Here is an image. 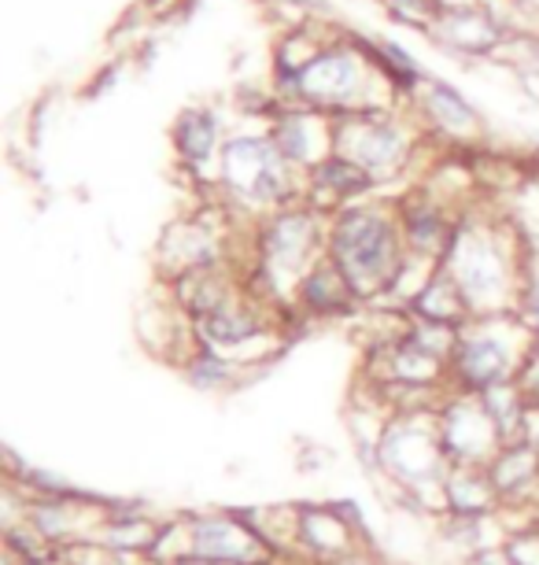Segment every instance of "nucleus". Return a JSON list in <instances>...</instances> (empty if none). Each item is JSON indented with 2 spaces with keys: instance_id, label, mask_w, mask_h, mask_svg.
<instances>
[{
  "instance_id": "17",
  "label": "nucleus",
  "mask_w": 539,
  "mask_h": 565,
  "mask_svg": "<svg viewBox=\"0 0 539 565\" xmlns=\"http://www.w3.org/2000/svg\"><path fill=\"white\" fill-rule=\"evenodd\" d=\"M477 0H436L440 12H454V8H473Z\"/></svg>"
},
{
  "instance_id": "2",
  "label": "nucleus",
  "mask_w": 539,
  "mask_h": 565,
  "mask_svg": "<svg viewBox=\"0 0 539 565\" xmlns=\"http://www.w3.org/2000/svg\"><path fill=\"white\" fill-rule=\"evenodd\" d=\"M374 74H385L380 52L355 45H319L295 67H281V82L289 85L292 100L311 111H374L377 104L366 100Z\"/></svg>"
},
{
  "instance_id": "8",
  "label": "nucleus",
  "mask_w": 539,
  "mask_h": 565,
  "mask_svg": "<svg viewBox=\"0 0 539 565\" xmlns=\"http://www.w3.org/2000/svg\"><path fill=\"white\" fill-rule=\"evenodd\" d=\"M273 145L292 167L311 174L325 156H333V122H322L314 111H289L273 126Z\"/></svg>"
},
{
  "instance_id": "16",
  "label": "nucleus",
  "mask_w": 539,
  "mask_h": 565,
  "mask_svg": "<svg viewBox=\"0 0 539 565\" xmlns=\"http://www.w3.org/2000/svg\"><path fill=\"white\" fill-rule=\"evenodd\" d=\"M521 315L528 329H539V266H532L521 289Z\"/></svg>"
},
{
  "instance_id": "9",
  "label": "nucleus",
  "mask_w": 539,
  "mask_h": 565,
  "mask_svg": "<svg viewBox=\"0 0 539 565\" xmlns=\"http://www.w3.org/2000/svg\"><path fill=\"white\" fill-rule=\"evenodd\" d=\"M429 34L454 52L484 56V52H492L503 41V23L492 12H484V4H473V8H454V12H440Z\"/></svg>"
},
{
  "instance_id": "18",
  "label": "nucleus",
  "mask_w": 539,
  "mask_h": 565,
  "mask_svg": "<svg viewBox=\"0 0 539 565\" xmlns=\"http://www.w3.org/2000/svg\"><path fill=\"white\" fill-rule=\"evenodd\" d=\"M536 145H539V137H536Z\"/></svg>"
},
{
  "instance_id": "6",
  "label": "nucleus",
  "mask_w": 539,
  "mask_h": 565,
  "mask_svg": "<svg viewBox=\"0 0 539 565\" xmlns=\"http://www.w3.org/2000/svg\"><path fill=\"white\" fill-rule=\"evenodd\" d=\"M314 252H319V218H314V211H278L262 226V270L273 281H281V277L303 281L306 270L319 263Z\"/></svg>"
},
{
  "instance_id": "15",
  "label": "nucleus",
  "mask_w": 539,
  "mask_h": 565,
  "mask_svg": "<svg viewBox=\"0 0 539 565\" xmlns=\"http://www.w3.org/2000/svg\"><path fill=\"white\" fill-rule=\"evenodd\" d=\"M388 4H392V12L399 19H407V23H418V26H425V30H432V23H436V15H440L436 0H388Z\"/></svg>"
},
{
  "instance_id": "7",
  "label": "nucleus",
  "mask_w": 539,
  "mask_h": 565,
  "mask_svg": "<svg viewBox=\"0 0 539 565\" xmlns=\"http://www.w3.org/2000/svg\"><path fill=\"white\" fill-rule=\"evenodd\" d=\"M517 366H521V351L506 337L492 333V329L462 337L459 348H454V370H459V377L466 381L470 388H481V392L506 385Z\"/></svg>"
},
{
  "instance_id": "10",
  "label": "nucleus",
  "mask_w": 539,
  "mask_h": 565,
  "mask_svg": "<svg viewBox=\"0 0 539 565\" xmlns=\"http://www.w3.org/2000/svg\"><path fill=\"white\" fill-rule=\"evenodd\" d=\"M193 558L196 562H256L259 540L251 529L237 521H204L193 529Z\"/></svg>"
},
{
  "instance_id": "14",
  "label": "nucleus",
  "mask_w": 539,
  "mask_h": 565,
  "mask_svg": "<svg viewBox=\"0 0 539 565\" xmlns=\"http://www.w3.org/2000/svg\"><path fill=\"white\" fill-rule=\"evenodd\" d=\"M311 185L330 200H352L358 193H366V189L374 185V178H369L358 163H352V159L333 152L311 170Z\"/></svg>"
},
{
  "instance_id": "5",
  "label": "nucleus",
  "mask_w": 539,
  "mask_h": 565,
  "mask_svg": "<svg viewBox=\"0 0 539 565\" xmlns=\"http://www.w3.org/2000/svg\"><path fill=\"white\" fill-rule=\"evenodd\" d=\"M443 270L454 277L470 311H499L503 296L510 289V266L503 259L499 241L481 230L454 233Z\"/></svg>"
},
{
  "instance_id": "13",
  "label": "nucleus",
  "mask_w": 539,
  "mask_h": 565,
  "mask_svg": "<svg viewBox=\"0 0 539 565\" xmlns=\"http://www.w3.org/2000/svg\"><path fill=\"white\" fill-rule=\"evenodd\" d=\"M174 145L188 167H204L218 148V119L207 108H188L174 122Z\"/></svg>"
},
{
  "instance_id": "3",
  "label": "nucleus",
  "mask_w": 539,
  "mask_h": 565,
  "mask_svg": "<svg viewBox=\"0 0 539 565\" xmlns=\"http://www.w3.org/2000/svg\"><path fill=\"white\" fill-rule=\"evenodd\" d=\"M292 163L273 137H234L222 148V181L229 193L256 207H281L292 200Z\"/></svg>"
},
{
  "instance_id": "1",
  "label": "nucleus",
  "mask_w": 539,
  "mask_h": 565,
  "mask_svg": "<svg viewBox=\"0 0 539 565\" xmlns=\"http://www.w3.org/2000/svg\"><path fill=\"white\" fill-rule=\"evenodd\" d=\"M330 259L355 296L392 289L403 274V226L380 207H347L330 230Z\"/></svg>"
},
{
  "instance_id": "11",
  "label": "nucleus",
  "mask_w": 539,
  "mask_h": 565,
  "mask_svg": "<svg viewBox=\"0 0 539 565\" xmlns=\"http://www.w3.org/2000/svg\"><path fill=\"white\" fill-rule=\"evenodd\" d=\"M300 300H303V307H311L314 315H341L358 300V296L352 285H347V277L341 274V266L325 255V259L314 263L300 281Z\"/></svg>"
},
{
  "instance_id": "12",
  "label": "nucleus",
  "mask_w": 539,
  "mask_h": 565,
  "mask_svg": "<svg viewBox=\"0 0 539 565\" xmlns=\"http://www.w3.org/2000/svg\"><path fill=\"white\" fill-rule=\"evenodd\" d=\"M421 111L432 126H440L443 134H459V137H473L481 130V115L470 108L466 97L459 89L443 82H429L425 97H421Z\"/></svg>"
},
{
  "instance_id": "4",
  "label": "nucleus",
  "mask_w": 539,
  "mask_h": 565,
  "mask_svg": "<svg viewBox=\"0 0 539 565\" xmlns=\"http://www.w3.org/2000/svg\"><path fill=\"white\" fill-rule=\"evenodd\" d=\"M333 152L352 159L369 178H392L410 159V130L385 111H347L333 122Z\"/></svg>"
}]
</instances>
